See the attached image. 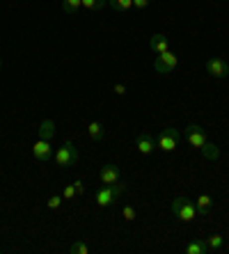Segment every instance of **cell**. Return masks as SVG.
Segmentation results:
<instances>
[{
  "label": "cell",
  "instance_id": "7a4b0ae2",
  "mask_svg": "<svg viewBox=\"0 0 229 254\" xmlns=\"http://www.w3.org/2000/svg\"><path fill=\"white\" fill-rule=\"evenodd\" d=\"M124 192V186L122 184H112V186H101L96 190V204L99 206H110L117 201V197Z\"/></svg>",
  "mask_w": 229,
  "mask_h": 254
},
{
  "label": "cell",
  "instance_id": "d6986e66",
  "mask_svg": "<svg viewBox=\"0 0 229 254\" xmlns=\"http://www.w3.org/2000/svg\"><path fill=\"white\" fill-rule=\"evenodd\" d=\"M200 151H202V154H204L209 160H218V158H220V151H218V149L213 147L211 142H206V144L200 149Z\"/></svg>",
  "mask_w": 229,
  "mask_h": 254
},
{
  "label": "cell",
  "instance_id": "52a82bcc",
  "mask_svg": "<svg viewBox=\"0 0 229 254\" xmlns=\"http://www.w3.org/2000/svg\"><path fill=\"white\" fill-rule=\"evenodd\" d=\"M135 149H138L142 156H152L153 151L158 149V144H156V137H153L152 133H140V135L135 137Z\"/></svg>",
  "mask_w": 229,
  "mask_h": 254
},
{
  "label": "cell",
  "instance_id": "603a6c76",
  "mask_svg": "<svg viewBox=\"0 0 229 254\" xmlns=\"http://www.w3.org/2000/svg\"><path fill=\"white\" fill-rule=\"evenodd\" d=\"M135 215H138V213H135L133 206H124V208H122V218L126 220V222H133Z\"/></svg>",
  "mask_w": 229,
  "mask_h": 254
},
{
  "label": "cell",
  "instance_id": "9a60e30c",
  "mask_svg": "<svg viewBox=\"0 0 229 254\" xmlns=\"http://www.w3.org/2000/svg\"><path fill=\"white\" fill-rule=\"evenodd\" d=\"M87 135H89V140L101 142L103 140V135H106V130H103V126H101L99 122H89L87 124Z\"/></svg>",
  "mask_w": 229,
  "mask_h": 254
},
{
  "label": "cell",
  "instance_id": "e0dca14e",
  "mask_svg": "<svg viewBox=\"0 0 229 254\" xmlns=\"http://www.w3.org/2000/svg\"><path fill=\"white\" fill-rule=\"evenodd\" d=\"M108 5H110L115 12L124 14V12H129L131 7H133V0H108Z\"/></svg>",
  "mask_w": 229,
  "mask_h": 254
},
{
  "label": "cell",
  "instance_id": "44dd1931",
  "mask_svg": "<svg viewBox=\"0 0 229 254\" xmlns=\"http://www.w3.org/2000/svg\"><path fill=\"white\" fill-rule=\"evenodd\" d=\"M69 252H71V254H89V248L85 245V243L78 241V243H74V245L69 248Z\"/></svg>",
  "mask_w": 229,
  "mask_h": 254
},
{
  "label": "cell",
  "instance_id": "4fadbf2b",
  "mask_svg": "<svg viewBox=\"0 0 229 254\" xmlns=\"http://www.w3.org/2000/svg\"><path fill=\"white\" fill-rule=\"evenodd\" d=\"M204 241H206V245H209V250L216 254H220L225 250V238L220 236V234H211V236L204 238Z\"/></svg>",
  "mask_w": 229,
  "mask_h": 254
},
{
  "label": "cell",
  "instance_id": "8992f818",
  "mask_svg": "<svg viewBox=\"0 0 229 254\" xmlns=\"http://www.w3.org/2000/svg\"><path fill=\"white\" fill-rule=\"evenodd\" d=\"M119 177H122V170L112 163H106L101 165L99 170V184L101 186H112V184H119Z\"/></svg>",
  "mask_w": 229,
  "mask_h": 254
},
{
  "label": "cell",
  "instance_id": "ac0fdd59",
  "mask_svg": "<svg viewBox=\"0 0 229 254\" xmlns=\"http://www.w3.org/2000/svg\"><path fill=\"white\" fill-rule=\"evenodd\" d=\"M60 5H62V9L67 14H76L82 7V0H60Z\"/></svg>",
  "mask_w": 229,
  "mask_h": 254
},
{
  "label": "cell",
  "instance_id": "3957f363",
  "mask_svg": "<svg viewBox=\"0 0 229 254\" xmlns=\"http://www.w3.org/2000/svg\"><path fill=\"white\" fill-rule=\"evenodd\" d=\"M55 163L60 167H71L78 163V149L74 147V142L67 140L62 147L58 149V154H55Z\"/></svg>",
  "mask_w": 229,
  "mask_h": 254
},
{
  "label": "cell",
  "instance_id": "5bb4252c",
  "mask_svg": "<svg viewBox=\"0 0 229 254\" xmlns=\"http://www.w3.org/2000/svg\"><path fill=\"white\" fill-rule=\"evenodd\" d=\"M206 252H209V245H206L204 238H197V241L186 245V254H206Z\"/></svg>",
  "mask_w": 229,
  "mask_h": 254
},
{
  "label": "cell",
  "instance_id": "ffe728a7",
  "mask_svg": "<svg viewBox=\"0 0 229 254\" xmlns=\"http://www.w3.org/2000/svg\"><path fill=\"white\" fill-rule=\"evenodd\" d=\"M103 5H108V0H82V7H85V9H89V12L101 9Z\"/></svg>",
  "mask_w": 229,
  "mask_h": 254
},
{
  "label": "cell",
  "instance_id": "83f0119b",
  "mask_svg": "<svg viewBox=\"0 0 229 254\" xmlns=\"http://www.w3.org/2000/svg\"><path fill=\"white\" fill-rule=\"evenodd\" d=\"M0 69H2V60H0Z\"/></svg>",
  "mask_w": 229,
  "mask_h": 254
},
{
  "label": "cell",
  "instance_id": "6da1fadb",
  "mask_svg": "<svg viewBox=\"0 0 229 254\" xmlns=\"http://www.w3.org/2000/svg\"><path fill=\"white\" fill-rule=\"evenodd\" d=\"M170 211H172V215H174L176 220H181V222H195V220L200 218L197 206H195L193 201L186 199V197H176V199L172 201Z\"/></svg>",
  "mask_w": 229,
  "mask_h": 254
},
{
  "label": "cell",
  "instance_id": "4316f807",
  "mask_svg": "<svg viewBox=\"0 0 229 254\" xmlns=\"http://www.w3.org/2000/svg\"><path fill=\"white\" fill-rule=\"evenodd\" d=\"M115 94L124 96V94H126V87H124V85H122V83H117V85H115Z\"/></svg>",
  "mask_w": 229,
  "mask_h": 254
},
{
  "label": "cell",
  "instance_id": "484cf974",
  "mask_svg": "<svg viewBox=\"0 0 229 254\" xmlns=\"http://www.w3.org/2000/svg\"><path fill=\"white\" fill-rule=\"evenodd\" d=\"M74 188H76L78 195H82V192H85V184H82L80 179H78V181H74Z\"/></svg>",
  "mask_w": 229,
  "mask_h": 254
},
{
  "label": "cell",
  "instance_id": "7c38bea8",
  "mask_svg": "<svg viewBox=\"0 0 229 254\" xmlns=\"http://www.w3.org/2000/svg\"><path fill=\"white\" fill-rule=\"evenodd\" d=\"M195 206H197V213H200L202 218H206V215L211 213V208H213V197L202 192V195L197 197V201H195Z\"/></svg>",
  "mask_w": 229,
  "mask_h": 254
},
{
  "label": "cell",
  "instance_id": "d4e9b609",
  "mask_svg": "<svg viewBox=\"0 0 229 254\" xmlns=\"http://www.w3.org/2000/svg\"><path fill=\"white\" fill-rule=\"evenodd\" d=\"M149 2H152V0H133V7L135 9H147Z\"/></svg>",
  "mask_w": 229,
  "mask_h": 254
},
{
  "label": "cell",
  "instance_id": "5b68a950",
  "mask_svg": "<svg viewBox=\"0 0 229 254\" xmlns=\"http://www.w3.org/2000/svg\"><path fill=\"white\" fill-rule=\"evenodd\" d=\"M156 144H158V149H163V151H174L176 144H179V130L172 128V126H167V128L160 130V135L156 137Z\"/></svg>",
  "mask_w": 229,
  "mask_h": 254
},
{
  "label": "cell",
  "instance_id": "2e32d148",
  "mask_svg": "<svg viewBox=\"0 0 229 254\" xmlns=\"http://www.w3.org/2000/svg\"><path fill=\"white\" fill-rule=\"evenodd\" d=\"M53 135H55V124L53 122H51V119L41 122V126H39V137L41 140H51Z\"/></svg>",
  "mask_w": 229,
  "mask_h": 254
},
{
  "label": "cell",
  "instance_id": "8fae6325",
  "mask_svg": "<svg viewBox=\"0 0 229 254\" xmlns=\"http://www.w3.org/2000/svg\"><path fill=\"white\" fill-rule=\"evenodd\" d=\"M149 48H152V53H165V51H170V42H167V37L160 35V32H156V35H152V39H149Z\"/></svg>",
  "mask_w": 229,
  "mask_h": 254
},
{
  "label": "cell",
  "instance_id": "277c9868",
  "mask_svg": "<svg viewBox=\"0 0 229 254\" xmlns=\"http://www.w3.org/2000/svg\"><path fill=\"white\" fill-rule=\"evenodd\" d=\"M176 66H179V58H176L172 51L158 53L156 60H153V69H156V73H172Z\"/></svg>",
  "mask_w": 229,
  "mask_h": 254
},
{
  "label": "cell",
  "instance_id": "ba28073f",
  "mask_svg": "<svg viewBox=\"0 0 229 254\" xmlns=\"http://www.w3.org/2000/svg\"><path fill=\"white\" fill-rule=\"evenodd\" d=\"M186 140H188V144L190 147H195V149H202L206 144V133L202 130V126H197V124H188V128H186Z\"/></svg>",
  "mask_w": 229,
  "mask_h": 254
},
{
  "label": "cell",
  "instance_id": "9c48e42d",
  "mask_svg": "<svg viewBox=\"0 0 229 254\" xmlns=\"http://www.w3.org/2000/svg\"><path fill=\"white\" fill-rule=\"evenodd\" d=\"M206 73H211L213 78H227L229 64L220 58H211V60H206Z\"/></svg>",
  "mask_w": 229,
  "mask_h": 254
},
{
  "label": "cell",
  "instance_id": "30bf717a",
  "mask_svg": "<svg viewBox=\"0 0 229 254\" xmlns=\"http://www.w3.org/2000/svg\"><path fill=\"white\" fill-rule=\"evenodd\" d=\"M32 156H35V160H39V163H48L51 160V156H53V147H51V140H37L35 147H32Z\"/></svg>",
  "mask_w": 229,
  "mask_h": 254
},
{
  "label": "cell",
  "instance_id": "7402d4cb",
  "mask_svg": "<svg viewBox=\"0 0 229 254\" xmlns=\"http://www.w3.org/2000/svg\"><path fill=\"white\" fill-rule=\"evenodd\" d=\"M65 201V197H60V195H51L48 197V201H46V206L51 208V211H55V208H60V204Z\"/></svg>",
  "mask_w": 229,
  "mask_h": 254
},
{
  "label": "cell",
  "instance_id": "cb8c5ba5",
  "mask_svg": "<svg viewBox=\"0 0 229 254\" xmlns=\"http://www.w3.org/2000/svg\"><path fill=\"white\" fill-rule=\"evenodd\" d=\"M76 195H78V192H76V188H74V184L67 186V188L62 190V197H65V199H74Z\"/></svg>",
  "mask_w": 229,
  "mask_h": 254
}]
</instances>
